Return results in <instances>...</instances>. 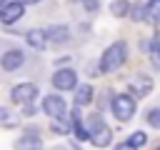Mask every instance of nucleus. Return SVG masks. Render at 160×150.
Segmentation results:
<instances>
[{
	"instance_id": "1",
	"label": "nucleus",
	"mask_w": 160,
	"mask_h": 150,
	"mask_svg": "<svg viewBox=\"0 0 160 150\" xmlns=\"http://www.w3.org/2000/svg\"><path fill=\"white\" fill-rule=\"evenodd\" d=\"M125 58H128V45L122 40L120 42H112L102 52V58H100V72H112L115 68H120L125 62Z\"/></svg>"
},
{
	"instance_id": "2",
	"label": "nucleus",
	"mask_w": 160,
	"mask_h": 150,
	"mask_svg": "<svg viewBox=\"0 0 160 150\" xmlns=\"http://www.w3.org/2000/svg\"><path fill=\"white\" fill-rule=\"evenodd\" d=\"M88 132H90V140H92V145H98V148H105V145H110V140H112V132H110V128L105 125V120H102L98 112L88 118Z\"/></svg>"
},
{
	"instance_id": "3",
	"label": "nucleus",
	"mask_w": 160,
	"mask_h": 150,
	"mask_svg": "<svg viewBox=\"0 0 160 150\" xmlns=\"http://www.w3.org/2000/svg\"><path fill=\"white\" fill-rule=\"evenodd\" d=\"M110 108H112V115H115L120 122H128V120L135 115V100H132L130 95H112Z\"/></svg>"
},
{
	"instance_id": "4",
	"label": "nucleus",
	"mask_w": 160,
	"mask_h": 150,
	"mask_svg": "<svg viewBox=\"0 0 160 150\" xmlns=\"http://www.w3.org/2000/svg\"><path fill=\"white\" fill-rule=\"evenodd\" d=\"M52 85H55L58 90H75V85H78V75H75V70H70V68L58 70V72L52 75Z\"/></svg>"
},
{
	"instance_id": "5",
	"label": "nucleus",
	"mask_w": 160,
	"mask_h": 150,
	"mask_svg": "<svg viewBox=\"0 0 160 150\" xmlns=\"http://www.w3.org/2000/svg\"><path fill=\"white\" fill-rule=\"evenodd\" d=\"M42 110H45L50 118H62V115L68 112V105H65V100H62L60 95H48V98L42 100Z\"/></svg>"
},
{
	"instance_id": "6",
	"label": "nucleus",
	"mask_w": 160,
	"mask_h": 150,
	"mask_svg": "<svg viewBox=\"0 0 160 150\" xmlns=\"http://www.w3.org/2000/svg\"><path fill=\"white\" fill-rule=\"evenodd\" d=\"M22 12H25V5L22 2H5L2 8H0V20L5 22V25H10V22H15V20H20L22 18Z\"/></svg>"
},
{
	"instance_id": "7",
	"label": "nucleus",
	"mask_w": 160,
	"mask_h": 150,
	"mask_svg": "<svg viewBox=\"0 0 160 150\" xmlns=\"http://www.w3.org/2000/svg\"><path fill=\"white\" fill-rule=\"evenodd\" d=\"M35 95H38V88H35L32 82H20V85H15L12 92H10L12 102H30Z\"/></svg>"
},
{
	"instance_id": "8",
	"label": "nucleus",
	"mask_w": 160,
	"mask_h": 150,
	"mask_svg": "<svg viewBox=\"0 0 160 150\" xmlns=\"http://www.w3.org/2000/svg\"><path fill=\"white\" fill-rule=\"evenodd\" d=\"M150 90H152V80H150L148 75H140V78H135V80L130 82V92H132L135 98H145Z\"/></svg>"
},
{
	"instance_id": "9",
	"label": "nucleus",
	"mask_w": 160,
	"mask_h": 150,
	"mask_svg": "<svg viewBox=\"0 0 160 150\" xmlns=\"http://www.w3.org/2000/svg\"><path fill=\"white\" fill-rule=\"evenodd\" d=\"M25 62V55L20 52V50H8L5 55H2V68L10 72V70H18L20 65Z\"/></svg>"
},
{
	"instance_id": "10",
	"label": "nucleus",
	"mask_w": 160,
	"mask_h": 150,
	"mask_svg": "<svg viewBox=\"0 0 160 150\" xmlns=\"http://www.w3.org/2000/svg\"><path fill=\"white\" fill-rule=\"evenodd\" d=\"M25 40H28L30 48L40 50V48H45V42H48L50 38H48V30H38V28H35V30H30V32L25 35Z\"/></svg>"
},
{
	"instance_id": "11",
	"label": "nucleus",
	"mask_w": 160,
	"mask_h": 150,
	"mask_svg": "<svg viewBox=\"0 0 160 150\" xmlns=\"http://www.w3.org/2000/svg\"><path fill=\"white\" fill-rule=\"evenodd\" d=\"M18 150H42V145H40V138H38L35 132H28V135H22V138L18 140Z\"/></svg>"
},
{
	"instance_id": "12",
	"label": "nucleus",
	"mask_w": 160,
	"mask_h": 150,
	"mask_svg": "<svg viewBox=\"0 0 160 150\" xmlns=\"http://www.w3.org/2000/svg\"><path fill=\"white\" fill-rule=\"evenodd\" d=\"M50 128H52V132H55V135H68L75 125H72V118L68 120V118L62 115V118H52V125H50Z\"/></svg>"
},
{
	"instance_id": "13",
	"label": "nucleus",
	"mask_w": 160,
	"mask_h": 150,
	"mask_svg": "<svg viewBox=\"0 0 160 150\" xmlns=\"http://www.w3.org/2000/svg\"><path fill=\"white\" fill-rule=\"evenodd\" d=\"M92 100V88L90 85H80V88H75V105H88Z\"/></svg>"
},
{
	"instance_id": "14",
	"label": "nucleus",
	"mask_w": 160,
	"mask_h": 150,
	"mask_svg": "<svg viewBox=\"0 0 160 150\" xmlns=\"http://www.w3.org/2000/svg\"><path fill=\"white\" fill-rule=\"evenodd\" d=\"M48 38H50V40H55V42H65V40L70 38V32H68V28H65V25H55V28H50V30H48Z\"/></svg>"
},
{
	"instance_id": "15",
	"label": "nucleus",
	"mask_w": 160,
	"mask_h": 150,
	"mask_svg": "<svg viewBox=\"0 0 160 150\" xmlns=\"http://www.w3.org/2000/svg\"><path fill=\"white\" fill-rule=\"evenodd\" d=\"M148 8V20L150 22H160V0H142Z\"/></svg>"
},
{
	"instance_id": "16",
	"label": "nucleus",
	"mask_w": 160,
	"mask_h": 150,
	"mask_svg": "<svg viewBox=\"0 0 160 150\" xmlns=\"http://www.w3.org/2000/svg\"><path fill=\"white\" fill-rule=\"evenodd\" d=\"M110 12H112L115 18H125V15L130 12V2H128V0H112Z\"/></svg>"
},
{
	"instance_id": "17",
	"label": "nucleus",
	"mask_w": 160,
	"mask_h": 150,
	"mask_svg": "<svg viewBox=\"0 0 160 150\" xmlns=\"http://www.w3.org/2000/svg\"><path fill=\"white\" fill-rule=\"evenodd\" d=\"M148 125H152V128L160 130V108H155V110L148 112Z\"/></svg>"
},
{
	"instance_id": "18",
	"label": "nucleus",
	"mask_w": 160,
	"mask_h": 150,
	"mask_svg": "<svg viewBox=\"0 0 160 150\" xmlns=\"http://www.w3.org/2000/svg\"><path fill=\"white\" fill-rule=\"evenodd\" d=\"M130 142H132L135 148H142V145L148 142V135H145V132H132V135H130Z\"/></svg>"
},
{
	"instance_id": "19",
	"label": "nucleus",
	"mask_w": 160,
	"mask_h": 150,
	"mask_svg": "<svg viewBox=\"0 0 160 150\" xmlns=\"http://www.w3.org/2000/svg\"><path fill=\"white\" fill-rule=\"evenodd\" d=\"M2 120H5V128H12V125H15V118H12L8 110H2Z\"/></svg>"
},
{
	"instance_id": "20",
	"label": "nucleus",
	"mask_w": 160,
	"mask_h": 150,
	"mask_svg": "<svg viewBox=\"0 0 160 150\" xmlns=\"http://www.w3.org/2000/svg\"><path fill=\"white\" fill-rule=\"evenodd\" d=\"M112 150H138V148H135V145H132V142L128 140V142H120V145H115Z\"/></svg>"
},
{
	"instance_id": "21",
	"label": "nucleus",
	"mask_w": 160,
	"mask_h": 150,
	"mask_svg": "<svg viewBox=\"0 0 160 150\" xmlns=\"http://www.w3.org/2000/svg\"><path fill=\"white\" fill-rule=\"evenodd\" d=\"M98 2H100V0H82V5H85L90 12H92V10H98Z\"/></svg>"
},
{
	"instance_id": "22",
	"label": "nucleus",
	"mask_w": 160,
	"mask_h": 150,
	"mask_svg": "<svg viewBox=\"0 0 160 150\" xmlns=\"http://www.w3.org/2000/svg\"><path fill=\"white\" fill-rule=\"evenodd\" d=\"M18 2H22V5H32V2H40V0H18Z\"/></svg>"
},
{
	"instance_id": "23",
	"label": "nucleus",
	"mask_w": 160,
	"mask_h": 150,
	"mask_svg": "<svg viewBox=\"0 0 160 150\" xmlns=\"http://www.w3.org/2000/svg\"><path fill=\"white\" fill-rule=\"evenodd\" d=\"M5 2H8V0H0V8H2V5H5Z\"/></svg>"
},
{
	"instance_id": "24",
	"label": "nucleus",
	"mask_w": 160,
	"mask_h": 150,
	"mask_svg": "<svg viewBox=\"0 0 160 150\" xmlns=\"http://www.w3.org/2000/svg\"><path fill=\"white\" fill-rule=\"evenodd\" d=\"M158 58H160V45H158Z\"/></svg>"
},
{
	"instance_id": "25",
	"label": "nucleus",
	"mask_w": 160,
	"mask_h": 150,
	"mask_svg": "<svg viewBox=\"0 0 160 150\" xmlns=\"http://www.w3.org/2000/svg\"><path fill=\"white\" fill-rule=\"evenodd\" d=\"M158 150H160V148H158Z\"/></svg>"
}]
</instances>
